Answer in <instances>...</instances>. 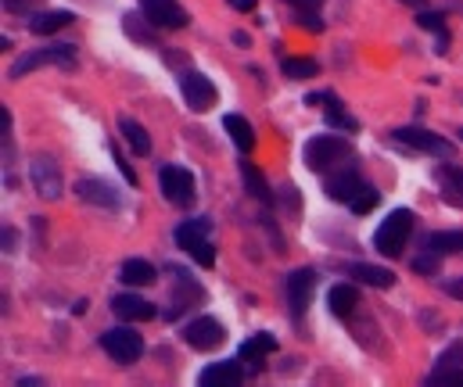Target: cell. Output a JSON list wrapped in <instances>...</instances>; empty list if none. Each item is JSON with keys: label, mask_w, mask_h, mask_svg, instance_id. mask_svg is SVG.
<instances>
[{"label": "cell", "mask_w": 463, "mask_h": 387, "mask_svg": "<svg viewBox=\"0 0 463 387\" xmlns=\"http://www.w3.org/2000/svg\"><path fill=\"white\" fill-rule=\"evenodd\" d=\"M302 158H306V165L313 172H331L341 162H352V140L338 137V133H316V137L306 140Z\"/></svg>", "instance_id": "cell-1"}, {"label": "cell", "mask_w": 463, "mask_h": 387, "mask_svg": "<svg viewBox=\"0 0 463 387\" xmlns=\"http://www.w3.org/2000/svg\"><path fill=\"white\" fill-rule=\"evenodd\" d=\"M413 223H417V215L409 208H391L384 215V223L377 226V233H374V251L384 255V258L402 255V248H406V240L413 233Z\"/></svg>", "instance_id": "cell-2"}, {"label": "cell", "mask_w": 463, "mask_h": 387, "mask_svg": "<svg viewBox=\"0 0 463 387\" xmlns=\"http://www.w3.org/2000/svg\"><path fill=\"white\" fill-rule=\"evenodd\" d=\"M44 65L76 69V47H72V44H47V47L26 51V55L8 69V76H12V80H22V76H29L33 69H44Z\"/></svg>", "instance_id": "cell-3"}, {"label": "cell", "mask_w": 463, "mask_h": 387, "mask_svg": "<svg viewBox=\"0 0 463 387\" xmlns=\"http://www.w3.org/2000/svg\"><path fill=\"white\" fill-rule=\"evenodd\" d=\"M208 233H212V223H208V219H183V223L173 230V240H176L198 265H212V262H215V248H212Z\"/></svg>", "instance_id": "cell-4"}, {"label": "cell", "mask_w": 463, "mask_h": 387, "mask_svg": "<svg viewBox=\"0 0 463 387\" xmlns=\"http://www.w3.org/2000/svg\"><path fill=\"white\" fill-rule=\"evenodd\" d=\"M158 187L162 198L176 208H190L194 205V172L183 165H162L158 169Z\"/></svg>", "instance_id": "cell-5"}, {"label": "cell", "mask_w": 463, "mask_h": 387, "mask_svg": "<svg viewBox=\"0 0 463 387\" xmlns=\"http://www.w3.org/2000/svg\"><path fill=\"white\" fill-rule=\"evenodd\" d=\"M101 348H105L108 358H115L119 366H130V362H137V358L144 355V341H140V333L130 330V326H112V330H105V333H101Z\"/></svg>", "instance_id": "cell-6"}, {"label": "cell", "mask_w": 463, "mask_h": 387, "mask_svg": "<svg viewBox=\"0 0 463 387\" xmlns=\"http://www.w3.org/2000/svg\"><path fill=\"white\" fill-rule=\"evenodd\" d=\"M395 140L413 147V151H424V155H434V158H452V144L442 137V133H431L424 126H399L395 130Z\"/></svg>", "instance_id": "cell-7"}, {"label": "cell", "mask_w": 463, "mask_h": 387, "mask_svg": "<svg viewBox=\"0 0 463 387\" xmlns=\"http://www.w3.org/2000/svg\"><path fill=\"white\" fill-rule=\"evenodd\" d=\"M29 180H33V190L44 201H58L65 194V180H62V169L55 165V158H33L29 162Z\"/></svg>", "instance_id": "cell-8"}, {"label": "cell", "mask_w": 463, "mask_h": 387, "mask_svg": "<svg viewBox=\"0 0 463 387\" xmlns=\"http://www.w3.org/2000/svg\"><path fill=\"white\" fill-rule=\"evenodd\" d=\"M76 198L87 201V205H94V208H105V212H119V208H122V194H119L112 183L94 180V176L76 180Z\"/></svg>", "instance_id": "cell-9"}, {"label": "cell", "mask_w": 463, "mask_h": 387, "mask_svg": "<svg viewBox=\"0 0 463 387\" xmlns=\"http://www.w3.org/2000/svg\"><path fill=\"white\" fill-rule=\"evenodd\" d=\"M183 341H187L190 348H198V351H212V348H219V344L226 341V330H223L219 319L198 315V319H190V323L183 326Z\"/></svg>", "instance_id": "cell-10"}, {"label": "cell", "mask_w": 463, "mask_h": 387, "mask_svg": "<svg viewBox=\"0 0 463 387\" xmlns=\"http://www.w3.org/2000/svg\"><path fill=\"white\" fill-rule=\"evenodd\" d=\"M180 94H183V105L190 112H208L212 101H215V87L201 72H194V69L180 72Z\"/></svg>", "instance_id": "cell-11"}, {"label": "cell", "mask_w": 463, "mask_h": 387, "mask_svg": "<svg viewBox=\"0 0 463 387\" xmlns=\"http://www.w3.org/2000/svg\"><path fill=\"white\" fill-rule=\"evenodd\" d=\"M427 383H459L463 387V341H452L438 355L434 369L427 373Z\"/></svg>", "instance_id": "cell-12"}, {"label": "cell", "mask_w": 463, "mask_h": 387, "mask_svg": "<svg viewBox=\"0 0 463 387\" xmlns=\"http://www.w3.org/2000/svg\"><path fill=\"white\" fill-rule=\"evenodd\" d=\"M144 4V15L155 29H183L190 22V15L176 4V0H140Z\"/></svg>", "instance_id": "cell-13"}, {"label": "cell", "mask_w": 463, "mask_h": 387, "mask_svg": "<svg viewBox=\"0 0 463 387\" xmlns=\"http://www.w3.org/2000/svg\"><path fill=\"white\" fill-rule=\"evenodd\" d=\"M313 287H316V269L302 265V269L288 273V305H291L295 315H306L309 298H313Z\"/></svg>", "instance_id": "cell-14"}, {"label": "cell", "mask_w": 463, "mask_h": 387, "mask_svg": "<svg viewBox=\"0 0 463 387\" xmlns=\"http://www.w3.org/2000/svg\"><path fill=\"white\" fill-rule=\"evenodd\" d=\"M112 312H115L122 323H147V319L158 315L155 301H147V298H140V294H130V290L112 298Z\"/></svg>", "instance_id": "cell-15"}, {"label": "cell", "mask_w": 463, "mask_h": 387, "mask_svg": "<svg viewBox=\"0 0 463 387\" xmlns=\"http://www.w3.org/2000/svg\"><path fill=\"white\" fill-rule=\"evenodd\" d=\"M205 301V290H201V283H194L190 280V273H176V287H173V294H169V319H176L180 312H187V308H194V305H201Z\"/></svg>", "instance_id": "cell-16"}, {"label": "cell", "mask_w": 463, "mask_h": 387, "mask_svg": "<svg viewBox=\"0 0 463 387\" xmlns=\"http://www.w3.org/2000/svg\"><path fill=\"white\" fill-rule=\"evenodd\" d=\"M241 380H245V369H241V362H234V358L212 362V366H205V369L198 373V383H205V387H234V383H241Z\"/></svg>", "instance_id": "cell-17"}, {"label": "cell", "mask_w": 463, "mask_h": 387, "mask_svg": "<svg viewBox=\"0 0 463 387\" xmlns=\"http://www.w3.org/2000/svg\"><path fill=\"white\" fill-rule=\"evenodd\" d=\"M363 187H366V183H363V176H359L356 169H345V172H331L324 190H327V198H331V201H345V205H352V201H356V194H359Z\"/></svg>", "instance_id": "cell-18"}, {"label": "cell", "mask_w": 463, "mask_h": 387, "mask_svg": "<svg viewBox=\"0 0 463 387\" xmlns=\"http://www.w3.org/2000/svg\"><path fill=\"white\" fill-rule=\"evenodd\" d=\"M223 130L230 133V140H234V147L238 151H252L256 147V130H252V122L245 119V115H238V112H230V115H223Z\"/></svg>", "instance_id": "cell-19"}, {"label": "cell", "mask_w": 463, "mask_h": 387, "mask_svg": "<svg viewBox=\"0 0 463 387\" xmlns=\"http://www.w3.org/2000/svg\"><path fill=\"white\" fill-rule=\"evenodd\" d=\"M345 273H349V276H356V283L381 287V290H388V287L395 283V273H391V269H384V265H370V262H352Z\"/></svg>", "instance_id": "cell-20"}, {"label": "cell", "mask_w": 463, "mask_h": 387, "mask_svg": "<svg viewBox=\"0 0 463 387\" xmlns=\"http://www.w3.org/2000/svg\"><path fill=\"white\" fill-rule=\"evenodd\" d=\"M434 180H438L445 201L463 205V165H452V162H449V165H438V169H434Z\"/></svg>", "instance_id": "cell-21"}, {"label": "cell", "mask_w": 463, "mask_h": 387, "mask_svg": "<svg viewBox=\"0 0 463 387\" xmlns=\"http://www.w3.org/2000/svg\"><path fill=\"white\" fill-rule=\"evenodd\" d=\"M274 348H277V337H274V333H252L248 341H241L238 358H241V362H252V366L259 369V366H263V358H266Z\"/></svg>", "instance_id": "cell-22"}, {"label": "cell", "mask_w": 463, "mask_h": 387, "mask_svg": "<svg viewBox=\"0 0 463 387\" xmlns=\"http://www.w3.org/2000/svg\"><path fill=\"white\" fill-rule=\"evenodd\" d=\"M356 305H359V290L352 287V283H334L331 290H327V308L334 312V315H352L356 312Z\"/></svg>", "instance_id": "cell-23"}, {"label": "cell", "mask_w": 463, "mask_h": 387, "mask_svg": "<svg viewBox=\"0 0 463 387\" xmlns=\"http://www.w3.org/2000/svg\"><path fill=\"white\" fill-rule=\"evenodd\" d=\"M155 265L151 262H144V258H126L122 265H119V280L126 283V287H144V283H155Z\"/></svg>", "instance_id": "cell-24"}, {"label": "cell", "mask_w": 463, "mask_h": 387, "mask_svg": "<svg viewBox=\"0 0 463 387\" xmlns=\"http://www.w3.org/2000/svg\"><path fill=\"white\" fill-rule=\"evenodd\" d=\"M119 133H122V140L130 144L133 155H140V158L151 155V137H147V130H144L137 119H126V115H122V119H119Z\"/></svg>", "instance_id": "cell-25"}, {"label": "cell", "mask_w": 463, "mask_h": 387, "mask_svg": "<svg viewBox=\"0 0 463 387\" xmlns=\"http://www.w3.org/2000/svg\"><path fill=\"white\" fill-rule=\"evenodd\" d=\"M65 26H72V12H40L37 19H29V33L37 37H51Z\"/></svg>", "instance_id": "cell-26"}, {"label": "cell", "mask_w": 463, "mask_h": 387, "mask_svg": "<svg viewBox=\"0 0 463 387\" xmlns=\"http://www.w3.org/2000/svg\"><path fill=\"white\" fill-rule=\"evenodd\" d=\"M427 251L459 255L463 251V230H434V233H427Z\"/></svg>", "instance_id": "cell-27"}, {"label": "cell", "mask_w": 463, "mask_h": 387, "mask_svg": "<svg viewBox=\"0 0 463 387\" xmlns=\"http://www.w3.org/2000/svg\"><path fill=\"white\" fill-rule=\"evenodd\" d=\"M281 69H284L288 80H313V76H320V65L313 58H284Z\"/></svg>", "instance_id": "cell-28"}, {"label": "cell", "mask_w": 463, "mask_h": 387, "mask_svg": "<svg viewBox=\"0 0 463 387\" xmlns=\"http://www.w3.org/2000/svg\"><path fill=\"white\" fill-rule=\"evenodd\" d=\"M241 176H245V183H248L252 198H259V201H270V183L263 180V172H259L252 162H241Z\"/></svg>", "instance_id": "cell-29"}, {"label": "cell", "mask_w": 463, "mask_h": 387, "mask_svg": "<svg viewBox=\"0 0 463 387\" xmlns=\"http://www.w3.org/2000/svg\"><path fill=\"white\" fill-rule=\"evenodd\" d=\"M377 198H381V194H377V190H374V187L366 183V187H363V190L356 194V201H352L349 208H352L356 215H366V212H374V208H377Z\"/></svg>", "instance_id": "cell-30"}, {"label": "cell", "mask_w": 463, "mask_h": 387, "mask_svg": "<svg viewBox=\"0 0 463 387\" xmlns=\"http://www.w3.org/2000/svg\"><path fill=\"white\" fill-rule=\"evenodd\" d=\"M140 22H144V15H126V33H130V37H133L137 44H144V47H151L155 40H151V37L144 33V26H140ZM155 47H158V44H155Z\"/></svg>", "instance_id": "cell-31"}, {"label": "cell", "mask_w": 463, "mask_h": 387, "mask_svg": "<svg viewBox=\"0 0 463 387\" xmlns=\"http://www.w3.org/2000/svg\"><path fill=\"white\" fill-rule=\"evenodd\" d=\"M438 258H442V255H434V251H427V255H417V258H413V273L434 276V273H438Z\"/></svg>", "instance_id": "cell-32"}, {"label": "cell", "mask_w": 463, "mask_h": 387, "mask_svg": "<svg viewBox=\"0 0 463 387\" xmlns=\"http://www.w3.org/2000/svg\"><path fill=\"white\" fill-rule=\"evenodd\" d=\"M417 26H420V29H431V33H442V29H445V15H438V12H420V15H417Z\"/></svg>", "instance_id": "cell-33"}, {"label": "cell", "mask_w": 463, "mask_h": 387, "mask_svg": "<svg viewBox=\"0 0 463 387\" xmlns=\"http://www.w3.org/2000/svg\"><path fill=\"white\" fill-rule=\"evenodd\" d=\"M320 15L316 12H295V26H306L309 33H320L324 29V22H316Z\"/></svg>", "instance_id": "cell-34"}, {"label": "cell", "mask_w": 463, "mask_h": 387, "mask_svg": "<svg viewBox=\"0 0 463 387\" xmlns=\"http://www.w3.org/2000/svg\"><path fill=\"white\" fill-rule=\"evenodd\" d=\"M37 8V0H4V12H15V15H29Z\"/></svg>", "instance_id": "cell-35"}, {"label": "cell", "mask_w": 463, "mask_h": 387, "mask_svg": "<svg viewBox=\"0 0 463 387\" xmlns=\"http://www.w3.org/2000/svg\"><path fill=\"white\" fill-rule=\"evenodd\" d=\"M112 158H115V162H119V169H122V176H126V183H137V172H133V169H130V162H126V158H122V155H119V151H115V147H112Z\"/></svg>", "instance_id": "cell-36"}, {"label": "cell", "mask_w": 463, "mask_h": 387, "mask_svg": "<svg viewBox=\"0 0 463 387\" xmlns=\"http://www.w3.org/2000/svg\"><path fill=\"white\" fill-rule=\"evenodd\" d=\"M288 4H291L295 12H320L324 0H288Z\"/></svg>", "instance_id": "cell-37"}, {"label": "cell", "mask_w": 463, "mask_h": 387, "mask_svg": "<svg viewBox=\"0 0 463 387\" xmlns=\"http://www.w3.org/2000/svg\"><path fill=\"white\" fill-rule=\"evenodd\" d=\"M445 294H449V298H456V301H463V276L449 280V283H445Z\"/></svg>", "instance_id": "cell-38"}, {"label": "cell", "mask_w": 463, "mask_h": 387, "mask_svg": "<svg viewBox=\"0 0 463 387\" xmlns=\"http://www.w3.org/2000/svg\"><path fill=\"white\" fill-rule=\"evenodd\" d=\"M0 130H4V137L12 133V115H8V108H4V105H0Z\"/></svg>", "instance_id": "cell-39"}, {"label": "cell", "mask_w": 463, "mask_h": 387, "mask_svg": "<svg viewBox=\"0 0 463 387\" xmlns=\"http://www.w3.org/2000/svg\"><path fill=\"white\" fill-rule=\"evenodd\" d=\"M4 251H15V230L4 226Z\"/></svg>", "instance_id": "cell-40"}, {"label": "cell", "mask_w": 463, "mask_h": 387, "mask_svg": "<svg viewBox=\"0 0 463 387\" xmlns=\"http://www.w3.org/2000/svg\"><path fill=\"white\" fill-rule=\"evenodd\" d=\"M234 44H238V47H248V44H252V37H248V33H241V29H238V33H234Z\"/></svg>", "instance_id": "cell-41"}, {"label": "cell", "mask_w": 463, "mask_h": 387, "mask_svg": "<svg viewBox=\"0 0 463 387\" xmlns=\"http://www.w3.org/2000/svg\"><path fill=\"white\" fill-rule=\"evenodd\" d=\"M234 4H238L241 12H252V8H256V0H234Z\"/></svg>", "instance_id": "cell-42"}, {"label": "cell", "mask_w": 463, "mask_h": 387, "mask_svg": "<svg viewBox=\"0 0 463 387\" xmlns=\"http://www.w3.org/2000/svg\"><path fill=\"white\" fill-rule=\"evenodd\" d=\"M19 383H22V387H37V383H40V376H22Z\"/></svg>", "instance_id": "cell-43"}, {"label": "cell", "mask_w": 463, "mask_h": 387, "mask_svg": "<svg viewBox=\"0 0 463 387\" xmlns=\"http://www.w3.org/2000/svg\"><path fill=\"white\" fill-rule=\"evenodd\" d=\"M402 4H424V0H402Z\"/></svg>", "instance_id": "cell-44"}, {"label": "cell", "mask_w": 463, "mask_h": 387, "mask_svg": "<svg viewBox=\"0 0 463 387\" xmlns=\"http://www.w3.org/2000/svg\"><path fill=\"white\" fill-rule=\"evenodd\" d=\"M459 140H463V130H459Z\"/></svg>", "instance_id": "cell-45"}]
</instances>
